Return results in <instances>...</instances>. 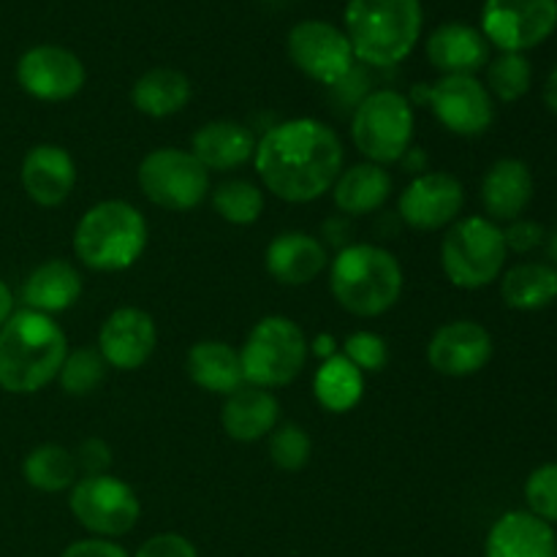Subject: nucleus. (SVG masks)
I'll return each mask as SVG.
<instances>
[{
	"instance_id": "e433bc0d",
	"label": "nucleus",
	"mask_w": 557,
	"mask_h": 557,
	"mask_svg": "<svg viewBox=\"0 0 557 557\" xmlns=\"http://www.w3.org/2000/svg\"><path fill=\"white\" fill-rule=\"evenodd\" d=\"M343 357L362 373H379L389 362V348L386 341L375 332H354L343 343Z\"/></svg>"
},
{
	"instance_id": "423d86ee",
	"label": "nucleus",
	"mask_w": 557,
	"mask_h": 557,
	"mask_svg": "<svg viewBox=\"0 0 557 557\" xmlns=\"http://www.w3.org/2000/svg\"><path fill=\"white\" fill-rule=\"evenodd\" d=\"M504 228L482 215L457 218L441 243V267L451 286L476 292L500 277L506 267Z\"/></svg>"
},
{
	"instance_id": "bb28decb",
	"label": "nucleus",
	"mask_w": 557,
	"mask_h": 557,
	"mask_svg": "<svg viewBox=\"0 0 557 557\" xmlns=\"http://www.w3.org/2000/svg\"><path fill=\"white\" fill-rule=\"evenodd\" d=\"M190 381L199 389L212 392V395L228 397L245 384L243 364H239V351L223 341H201L188 351Z\"/></svg>"
},
{
	"instance_id": "ddd939ff",
	"label": "nucleus",
	"mask_w": 557,
	"mask_h": 557,
	"mask_svg": "<svg viewBox=\"0 0 557 557\" xmlns=\"http://www.w3.org/2000/svg\"><path fill=\"white\" fill-rule=\"evenodd\" d=\"M16 82L36 101L58 103L82 92L87 69L82 58L58 44H38L16 60Z\"/></svg>"
},
{
	"instance_id": "cd10ccee",
	"label": "nucleus",
	"mask_w": 557,
	"mask_h": 557,
	"mask_svg": "<svg viewBox=\"0 0 557 557\" xmlns=\"http://www.w3.org/2000/svg\"><path fill=\"white\" fill-rule=\"evenodd\" d=\"M190 96H194V87H190L188 76L169 65L145 71L131 87V101H134L136 112L156 120L183 112Z\"/></svg>"
},
{
	"instance_id": "f8f14e48",
	"label": "nucleus",
	"mask_w": 557,
	"mask_h": 557,
	"mask_svg": "<svg viewBox=\"0 0 557 557\" xmlns=\"http://www.w3.org/2000/svg\"><path fill=\"white\" fill-rule=\"evenodd\" d=\"M557 27V0H484L482 27L490 47L522 52L547 41Z\"/></svg>"
},
{
	"instance_id": "9b49d317",
	"label": "nucleus",
	"mask_w": 557,
	"mask_h": 557,
	"mask_svg": "<svg viewBox=\"0 0 557 557\" xmlns=\"http://www.w3.org/2000/svg\"><path fill=\"white\" fill-rule=\"evenodd\" d=\"M286 49L292 63L319 85H341L357 65L346 30L326 20L297 22L288 30Z\"/></svg>"
},
{
	"instance_id": "c9c22d12",
	"label": "nucleus",
	"mask_w": 557,
	"mask_h": 557,
	"mask_svg": "<svg viewBox=\"0 0 557 557\" xmlns=\"http://www.w3.org/2000/svg\"><path fill=\"white\" fill-rule=\"evenodd\" d=\"M528 511L547 525L557 522V462L536 468L525 482Z\"/></svg>"
},
{
	"instance_id": "ea45409f",
	"label": "nucleus",
	"mask_w": 557,
	"mask_h": 557,
	"mask_svg": "<svg viewBox=\"0 0 557 557\" xmlns=\"http://www.w3.org/2000/svg\"><path fill=\"white\" fill-rule=\"evenodd\" d=\"M74 457L76 466L85 471V476L109 473V466H112V449H109L101 438H87Z\"/></svg>"
},
{
	"instance_id": "aec40b11",
	"label": "nucleus",
	"mask_w": 557,
	"mask_h": 557,
	"mask_svg": "<svg viewBox=\"0 0 557 557\" xmlns=\"http://www.w3.org/2000/svg\"><path fill=\"white\" fill-rule=\"evenodd\" d=\"M264 264L283 286H308L330 267V253L313 234L283 232L267 248Z\"/></svg>"
},
{
	"instance_id": "37998d69",
	"label": "nucleus",
	"mask_w": 557,
	"mask_h": 557,
	"mask_svg": "<svg viewBox=\"0 0 557 557\" xmlns=\"http://www.w3.org/2000/svg\"><path fill=\"white\" fill-rule=\"evenodd\" d=\"M544 103H547L549 112L557 117V65L553 74L547 76V85H544Z\"/></svg>"
},
{
	"instance_id": "39448f33",
	"label": "nucleus",
	"mask_w": 557,
	"mask_h": 557,
	"mask_svg": "<svg viewBox=\"0 0 557 557\" xmlns=\"http://www.w3.org/2000/svg\"><path fill=\"white\" fill-rule=\"evenodd\" d=\"M145 248V215L123 199L98 201L74 228V253L87 270L123 272L141 259Z\"/></svg>"
},
{
	"instance_id": "c03bdc74",
	"label": "nucleus",
	"mask_w": 557,
	"mask_h": 557,
	"mask_svg": "<svg viewBox=\"0 0 557 557\" xmlns=\"http://www.w3.org/2000/svg\"><path fill=\"white\" fill-rule=\"evenodd\" d=\"M313 351L319 354V357H324V359L335 357V351H332V337H319V341H315V346H313Z\"/></svg>"
},
{
	"instance_id": "1a4fd4ad",
	"label": "nucleus",
	"mask_w": 557,
	"mask_h": 557,
	"mask_svg": "<svg viewBox=\"0 0 557 557\" xmlns=\"http://www.w3.org/2000/svg\"><path fill=\"white\" fill-rule=\"evenodd\" d=\"M141 194L161 210L185 212L199 207L210 196V172L183 147H158L139 163Z\"/></svg>"
},
{
	"instance_id": "412c9836",
	"label": "nucleus",
	"mask_w": 557,
	"mask_h": 557,
	"mask_svg": "<svg viewBox=\"0 0 557 557\" xmlns=\"http://www.w3.org/2000/svg\"><path fill=\"white\" fill-rule=\"evenodd\" d=\"M484 557H557V536L531 511H506L490 528Z\"/></svg>"
},
{
	"instance_id": "dca6fc26",
	"label": "nucleus",
	"mask_w": 557,
	"mask_h": 557,
	"mask_svg": "<svg viewBox=\"0 0 557 557\" xmlns=\"http://www.w3.org/2000/svg\"><path fill=\"white\" fill-rule=\"evenodd\" d=\"M493 335L476 321H449L438 326L428 343V362L446 379H468L493 359Z\"/></svg>"
},
{
	"instance_id": "79ce46f5",
	"label": "nucleus",
	"mask_w": 557,
	"mask_h": 557,
	"mask_svg": "<svg viewBox=\"0 0 557 557\" xmlns=\"http://www.w3.org/2000/svg\"><path fill=\"white\" fill-rule=\"evenodd\" d=\"M14 315V294L5 286V281H0V326Z\"/></svg>"
},
{
	"instance_id": "6e6552de",
	"label": "nucleus",
	"mask_w": 557,
	"mask_h": 557,
	"mask_svg": "<svg viewBox=\"0 0 557 557\" xmlns=\"http://www.w3.org/2000/svg\"><path fill=\"white\" fill-rule=\"evenodd\" d=\"M413 103L403 92L384 87L357 103L351 117V141L370 163L389 166L411 152Z\"/></svg>"
},
{
	"instance_id": "393cba45",
	"label": "nucleus",
	"mask_w": 557,
	"mask_h": 557,
	"mask_svg": "<svg viewBox=\"0 0 557 557\" xmlns=\"http://www.w3.org/2000/svg\"><path fill=\"white\" fill-rule=\"evenodd\" d=\"M82 275L74 264L63 259H49L38 264L22 283V302L27 310L54 315L74 308L82 297Z\"/></svg>"
},
{
	"instance_id": "a211bd4d",
	"label": "nucleus",
	"mask_w": 557,
	"mask_h": 557,
	"mask_svg": "<svg viewBox=\"0 0 557 557\" xmlns=\"http://www.w3.org/2000/svg\"><path fill=\"white\" fill-rule=\"evenodd\" d=\"M424 52L441 76H476V71L490 63V41L468 22H444L435 27L424 41Z\"/></svg>"
},
{
	"instance_id": "72a5a7b5",
	"label": "nucleus",
	"mask_w": 557,
	"mask_h": 557,
	"mask_svg": "<svg viewBox=\"0 0 557 557\" xmlns=\"http://www.w3.org/2000/svg\"><path fill=\"white\" fill-rule=\"evenodd\" d=\"M107 368L109 364L103 362L98 348H76V351H69L63 359V368L58 373L60 389L71 397L90 395V392H96L101 386Z\"/></svg>"
},
{
	"instance_id": "0eeeda50",
	"label": "nucleus",
	"mask_w": 557,
	"mask_h": 557,
	"mask_svg": "<svg viewBox=\"0 0 557 557\" xmlns=\"http://www.w3.org/2000/svg\"><path fill=\"white\" fill-rule=\"evenodd\" d=\"M308 337L297 321L286 315H267L245 337L239 348L245 384L261 389L288 386L308 362Z\"/></svg>"
},
{
	"instance_id": "9d476101",
	"label": "nucleus",
	"mask_w": 557,
	"mask_h": 557,
	"mask_svg": "<svg viewBox=\"0 0 557 557\" xmlns=\"http://www.w3.org/2000/svg\"><path fill=\"white\" fill-rule=\"evenodd\" d=\"M69 509L85 531L98 539H120L139 522L141 504L134 487L112 473L82 476L71 487Z\"/></svg>"
},
{
	"instance_id": "5701e85b",
	"label": "nucleus",
	"mask_w": 557,
	"mask_h": 557,
	"mask_svg": "<svg viewBox=\"0 0 557 557\" xmlns=\"http://www.w3.org/2000/svg\"><path fill=\"white\" fill-rule=\"evenodd\" d=\"M281 419V403L270 389L243 384L237 392L226 397L221 411V424L228 438L239 444H253L267 438L277 428Z\"/></svg>"
},
{
	"instance_id": "6ab92c4d",
	"label": "nucleus",
	"mask_w": 557,
	"mask_h": 557,
	"mask_svg": "<svg viewBox=\"0 0 557 557\" xmlns=\"http://www.w3.org/2000/svg\"><path fill=\"white\" fill-rule=\"evenodd\" d=\"M22 188L38 207H60L76 185V163L60 145H36L22 158Z\"/></svg>"
},
{
	"instance_id": "b1692460",
	"label": "nucleus",
	"mask_w": 557,
	"mask_h": 557,
	"mask_svg": "<svg viewBox=\"0 0 557 557\" xmlns=\"http://www.w3.org/2000/svg\"><path fill=\"white\" fill-rule=\"evenodd\" d=\"M190 152L207 172H232L253 158L256 136L243 123L212 120L196 131L190 139Z\"/></svg>"
},
{
	"instance_id": "4468645a",
	"label": "nucleus",
	"mask_w": 557,
	"mask_h": 557,
	"mask_svg": "<svg viewBox=\"0 0 557 557\" xmlns=\"http://www.w3.org/2000/svg\"><path fill=\"white\" fill-rule=\"evenodd\" d=\"M435 120L457 136L487 134L495 120V101L476 76H441L428 92Z\"/></svg>"
},
{
	"instance_id": "2eb2a0df",
	"label": "nucleus",
	"mask_w": 557,
	"mask_h": 557,
	"mask_svg": "<svg viewBox=\"0 0 557 557\" xmlns=\"http://www.w3.org/2000/svg\"><path fill=\"white\" fill-rule=\"evenodd\" d=\"M466 188L449 172H424L408 183L400 194V218L417 232H438L460 218Z\"/></svg>"
},
{
	"instance_id": "7ed1b4c3",
	"label": "nucleus",
	"mask_w": 557,
	"mask_h": 557,
	"mask_svg": "<svg viewBox=\"0 0 557 557\" xmlns=\"http://www.w3.org/2000/svg\"><path fill=\"white\" fill-rule=\"evenodd\" d=\"M422 27L419 0H348L343 14L354 58L373 69L403 63L417 49Z\"/></svg>"
},
{
	"instance_id": "f3484780",
	"label": "nucleus",
	"mask_w": 557,
	"mask_h": 557,
	"mask_svg": "<svg viewBox=\"0 0 557 557\" xmlns=\"http://www.w3.org/2000/svg\"><path fill=\"white\" fill-rule=\"evenodd\" d=\"M158 346V330L150 313L139 308H117L98 332V351L114 370H139L150 362Z\"/></svg>"
},
{
	"instance_id": "a18cd8bd",
	"label": "nucleus",
	"mask_w": 557,
	"mask_h": 557,
	"mask_svg": "<svg viewBox=\"0 0 557 557\" xmlns=\"http://www.w3.org/2000/svg\"><path fill=\"white\" fill-rule=\"evenodd\" d=\"M544 245H547V259H549V264L557 267V228H555L553 234H549L547 239H544Z\"/></svg>"
},
{
	"instance_id": "f03ea898",
	"label": "nucleus",
	"mask_w": 557,
	"mask_h": 557,
	"mask_svg": "<svg viewBox=\"0 0 557 557\" xmlns=\"http://www.w3.org/2000/svg\"><path fill=\"white\" fill-rule=\"evenodd\" d=\"M69 354V337L52 315L14 310L0 326V389L36 395L58 379Z\"/></svg>"
},
{
	"instance_id": "2f4dec72",
	"label": "nucleus",
	"mask_w": 557,
	"mask_h": 557,
	"mask_svg": "<svg viewBox=\"0 0 557 557\" xmlns=\"http://www.w3.org/2000/svg\"><path fill=\"white\" fill-rule=\"evenodd\" d=\"M212 207L232 226H250L264 212V190L248 180H226L212 188Z\"/></svg>"
},
{
	"instance_id": "20e7f679",
	"label": "nucleus",
	"mask_w": 557,
	"mask_h": 557,
	"mask_svg": "<svg viewBox=\"0 0 557 557\" xmlns=\"http://www.w3.org/2000/svg\"><path fill=\"white\" fill-rule=\"evenodd\" d=\"M330 288L343 310L359 319H375L400 299L403 267L381 245H346L330 264Z\"/></svg>"
},
{
	"instance_id": "f704fd0d",
	"label": "nucleus",
	"mask_w": 557,
	"mask_h": 557,
	"mask_svg": "<svg viewBox=\"0 0 557 557\" xmlns=\"http://www.w3.org/2000/svg\"><path fill=\"white\" fill-rule=\"evenodd\" d=\"M313 455V441L299 424H281L270 433V460L281 471H302Z\"/></svg>"
},
{
	"instance_id": "c85d7f7f",
	"label": "nucleus",
	"mask_w": 557,
	"mask_h": 557,
	"mask_svg": "<svg viewBox=\"0 0 557 557\" xmlns=\"http://www.w3.org/2000/svg\"><path fill=\"white\" fill-rule=\"evenodd\" d=\"M500 297L511 310H542L557 299V267L525 261L500 277Z\"/></svg>"
},
{
	"instance_id": "c756f323",
	"label": "nucleus",
	"mask_w": 557,
	"mask_h": 557,
	"mask_svg": "<svg viewBox=\"0 0 557 557\" xmlns=\"http://www.w3.org/2000/svg\"><path fill=\"white\" fill-rule=\"evenodd\" d=\"M313 395L319 406L330 413H346L359 406L364 395V373L354 368L343 354L324 359L315 370Z\"/></svg>"
},
{
	"instance_id": "a878e982",
	"label": "nucleus",
	"mask_w": 557,
	"mask_h": 557,
	"mask_svg": "<svg viewBox=\"0 0 557 557\" xmlns=\"http://www.w3.org/2000/svg\"><path fill=\"white\" fill-rule=\"evenodd\" d=\"M330 194L343 215H370V212H379L389 199L392 177L379 163H357L341 172Z\"/></svg>"
},
{
	"instance_id": "a19ab883",
	"label": "nucleus",
	"mask_w": 557,
	"mask_h": 557,
	"mask_svg": "<svg viewBox=\"0 0 557 557\" xmlns=\"http://www.w3.org/2000/svg\"><path fill=\"white\" fill-rule=\"evenodd\" d=\"M60 557H128V553H125L117 542H112V539L90 536L82 539V542L69 544Z\"/></svg>"
},
{
	"instance_id": "473e14b6",
	"label": "nucleus",
	"mask_w": 557,
	"mask_h": 557,
	"mask_svg": "<svg viewBox=\"0 0 557 557\" xmlns=\"http://www.w3.org/2000/svg\"><path fill=\"white\" fill-rule=\"evenodd\" d=\"M533 69L531 60L522 52H500L498 58H490L487 63V82L484 87L490 96L504 103H515L531 90Z\"/></svg>"
},
{
	"instance_id": "58836bf2",
	"label": "nucleus",
	"mask_w": 557,
	"mask_h": 557,
	"mask_svg": "<svg viewBox=\"0 0 557 557\" xmlns=\"http://www.w3.org/2000/svg\"><path fill=\"white\" fill-rule=\"evenodd\" d=\"M504 239L506 248L515 250V253H528V250H536L539 245H544L547 232L539 223L517 218V221H511L509 228H504Z\"/></svg>"
},
{
	"instance_id": "7c9ffc66",
	"label": "nucleus",
	"mask_w": 557,
	"mask_h": 557,
	"mask_svg": "<svg viewBox=\"0 0 557 557\" xmlns=\"http://www.w3.org/2000/svg\"><path fill=\"white\" fill-rule=\"evenodd\" d=\"M22 476L38 493H63L71 490L79 479L74 451L60 444L36 446L22 462Z\"/></svg>"
},
{
	"instance_id": "4c0bfd02",
	"label": "nucleus",
	"mask_w": 557,
	"mask_h": 557,
	"mask_svg": "<svg viewBox=\"0 0 557 557\" xmlns=\"http://www.w3.org/2000/svg\"><path fill=\"white\" fill-rule=\"evenodd\" d=\"M134 557H199V553L180 533H158V536L147 539Z\"/></svg>"
},
{
	"instance_id": "4be33fe9",
	"label": "nucleus",
	"mask_w": 557,
	"mask_h": 557,
	"mask_svg": "<svg viewBox=\"0 0 557 557\" xmlns=\"http://www.w3.org/2000/svg\"><path fill=\"white\" fill-rule=\"evenodd\" d=\"M533 199V174L520 158H500L482 180V205L490 221H517Z\"/></svg>"
},
{
	"instance_id": "f257e3e1",
	"label": "nucleus",
	"mask_w": 557,
	"mask_h": 557,
	"mask_svg": "<svg viewBox=\"0 0 557 557\" xmlns=\"http://www.w3.org/2000/svg\"><path fill=\"white\" fill-rule=\"evenodd\" d=\"M261 185L288 205H308L330 194L343 172V145L335 128L313 117L277 123L256 141Z\"/></svg>"
}]
</instances>
